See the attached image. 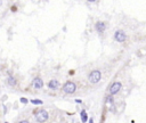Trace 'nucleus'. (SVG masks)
Segmentation results:
<instances>
[{
    "instance_id": "nucleus-1",
    "label": "nucleus",
    "mask_w": 146,
    "mask_h": 123,
    "mask_svg": "<svg viewBox=\"0 0 146 123\" xmlns=\"http://www.w3.org/2000/svg\"><path fill=\"white\" fill-rule=\"evenodd\" d=\"M34 117H35L36 122H39V123H44L46 121H48L49 114H48V112H47L46 109L39 108V109H36V110L34 112Z\"/></svg>"
},
{
    "instance_id": "nucleus-2",
    "label": "nucleus",
    "mask_w": 146,
    "mask_h": 123,
    "mask_svg": "<svg viewBox=\"0 0 146 123\" xmlns=\"http://www.w3.org/2000/svg\"><path fill=\"white\" fill-rule=\"evenodd\" d=\"M100 79H102V72H100L99 69H92V71L89 73V75H88V81H89V83H91V84H97V83H99Z\"/></svg>"
},
{
    "instance_id": "nucleus-3",
    "label": "nucleus",
    "mask_w": 146,
    "mask_h": 123,
    "mask_svg": "<svg viewBox=\"0 0 146 123\" xmlns=\"http://www.w3.org/2000/svg\"><path fill=\"white\" fill-rule=\"evenodd\" d=\"M62 90H63V92L66 93V95H73V93L76 91V84H75L73 81H67V82L64 83Z\"/></svg>"
},
{
    "instance_id": "nucleus-4",
    "label": "nucleus",
    "mask_w": 146,
    "mask_h": 123,
    "mask_svg": "<svg viewBox=\"0 0 146 123\" xmlns=\"http://www.w3.org/2000/svg\"><path fill=\"white\" fill-rule=\"evenodd\" d=\"M128 39V35L127 33L123 31V30H116L114 32V35H113V40L119 42V43H124Z\"/></svg>"
},
{
    "instance_id": "nucleus-5",
    "label": "nucleus",
    "mask_w": 146,
    "mask_h": 123,
    "mask_svg": "<svg viewBox=\"0 0 146 123\" xmlns=\"http://www.w3.org/2000/svg\"><path fill=\"white\" fill-rule=\"evenodd\" d=\"M121 89H122V83H121L120 81H115V82H113V83L110 85V88H108V95L114 96V95H116Z\"/></svg>"
},
{
    "instance_id": "nucleus-6",
    "label": "nucleus",
    "mask_w": 146,
    "mask_h": 123,
    "mask_svg": "<svg viewBox=\"0 0 146 123\" xmlns=\"http://www.w3.org/2000/svg\"><path fill=\"white\" fill-rule=\"evenodd\" d=\"M106 28H107V26H106V23H105V22H103V20H98V22L95 23V30H96L97 33L103 34V33L106 31Z\"/></svg>"
},
{
    "instance_id": "nucleus-7",
    "label": "nucleus",
    "mask_w": 146,
    "mask_h": 123,
    "mask_svg": "<svg viewBox=\"0 0 146 123\" xmlns=\"http://www.w3.org/2000/svg\"><path fill=\"white\" fill-rule=\"evenodd\" d=\"M6 83H7V85L10 87V88H16V87H17V80H16V77H15L10 72H8V76H7V79H6Z\"/></svg>"
},
{
    "instance_id": "nucleus-8",
    "label": "nucleus",
    "mask_w": 146,
    "mask_h": 123,
    "mask_svg": "<svg viewBox=\"0 0 146 123\" xmlns=\"http://www.w3.org/2000/svg\"><path fill=\"white\" fill-rule=\"evenodd\" d=\"M42 87H43V81H42V79L39 77V76H35V77L32 80V88L35 89V90H40V89H42Z\"/></svg>"
},
{
    "instance_id": "nucleus-9",
    "label": "nucleus",
    "mask_w": 146,
    "mask_h": 123,
    "mask_svg": "<svg viewBox=\"0 0 146 123\" xmlns=\"http://www.w3.org/2000/svg\"><path fill=\"white\" fill-rule=\"evenodd\" d=\"M59 85H60V83H59V81L56 80V79H52V80H50V81L48 82V88L51 89V90H56V89H58Z\"/></svg>"
},
{
    "instance_id": "nucleus-10",
    "label": "nucleus",
    "mask_w": 146,
    "mask_h": 123,
    "mask_svg": "<svg viewBox=\"0 0 146 123\" xmlns=\"http://www.w3.org/2000/svg\"><path fill=\"white\" fill-rule=\"evenodd\" d=\"M80 116H81V121H82V123H86V122H87V120H88V115H87L86 109H82V110H81Z\"/></svg>"
},
{
    "instance_id": "nucleus-11",
    "label": "nucleus",
    "mask_w": 146,
    "mask_h": 123,
    "mask_svg": "<svg viewBox=\"0 0 146 123\" xmlns=\"http://www.w3.org/2000/svg\"><path fill=\"white\" fill-rule=\"evenodd\" d=\"M114 100H113V96H111V95H107L106 97H105V102H113Z\"/></svg>"
},
{
    "instance_id": "nucleus-12",
    "label": "nucleus",
    "mask_w": 146,
    "mask_h": 123,
    "mask_svg": "<svg viewBox=\"0 0 146 123\" xmlns=\"http://www.w3.org/2000/svg\"><path fill=\"white\" fill-rule=\"evenodd\" d=\"M31 102L34 104V105H41L42 100H40V99H31Z\"/></svg>"
},
{
    "instance_id": "nucleus-13",
    "label": "nucleus",
    "mask_w": 146,
    "mask_h": 123,
    "mask_svg": "<svg viewBox=\"0 0 146 123\" xmlns=\"http://www.w3.org/2000/svg\"><path fill=\"white\" fill-rule=\"evenodd\" d=\"M21 102H23V104H26V102H27L26 98H21Z\"/></svg>"
},
{
    "instance_id": "nucleus-14",
    "label": "nucleus",
    "mask_w": 146,
    "mask_h": 123,
    "mask_svg": "<svg viewBox=\"0 0 146 123\" xmlns=\"http://www.w3.org/2000/svg\"><path fill=\"white\" fill-rule=\"evenodd\" d=\"M18 123H30V122H29L27 120H22V121H19Z\"/></svg>"
},
{
    "instance_id": "nucleus-15",
    "label": "nucleus",
    "mask_w": 146,
    "mask_h": 123,
    "mask_svg": "<svg viewBox=\"0 0 146 123\" xmlns=\"http://www.w3.org/2000/svg\"><path fill=\"white\" fill-rule=\"evenodd\" d=\"M11 10H13V11H16V6H13V7H11Z\"/></svg>"
},
{
    "instance_id": "nucleus-16",
    "label": "nucleus",
    "mask_w": 146,
    "mask_h": 123,
    "mask_svg": "<svg viewBox=\"0 0 146 123\" xmlns=\"http://www.w3.org/2000/svg\"><path fill=\"white\" fill-rule=\"evenodd\" d=\"M89 123H94V120H92V118H90V121H89Z\"/></svg>"
},
{
    "instance_id": "nucleus-17",
    "label": "nucleus",
    "mask_w": 146,
    "mask_h": 123,
    "mask_svg": "<svg viewBox=\"0 0 146 123\" xmlns=\"http://www.w3.org/2000/svg\"><path fill=\"white\" fill-rule=\"evenodd\" d=\"M1 5H2V2H1V1H0V6H1Z\"/></svg>"
}]
</instances>
